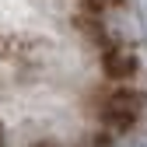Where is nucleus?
Returning <instances> with one entry per match:
<instances>
[{"mask_svg":"<svg viewBox=\"0 0 147 147\" xmlns=\"http://www.w3.org/2000/svg\"><path fill=\"white\" fill-rule=\"evenodd\" d=\"M144 116L133 0H0V147H133Z\"/></svg>","mask_w":147,"mask_h":147,"instance_id":"obj_1","label":"nucleus"}]
</instances>
